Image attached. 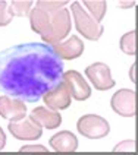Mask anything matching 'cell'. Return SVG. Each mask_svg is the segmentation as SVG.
Segmentation results:
<instances>
[{
	"label": "cell",
	"mask_w": 138,
	"mask_h": 155,
	"mask_svg": "<svg viewBox=\"0 0 138 155\" xmlns=\"http://www.w3.org/2000/svg\"><path fill=\"white\" fill-rule=\"evenodd\" d=\"M63 61L43 43L16 44L0 51V91L24 103H37L59 85Z\"/></svg>",
	"instance_id": "1"
},
{
	"label": "cell",
	"mask_w": 138,
	"mask_h": 155,
	"mask_svg": "<svg viewBox=\"0 0 138 155\" xmlns=\"http://www.w3.org/2000/svg\"><path fill=\"white\" fill-rule=\"evenodd\" d=\"M72 28V21H71V15L66 9H57L53 10L50 15V24H49V29L46 31V34L41 35L47 45H54L57 43H62L63 38H66V35L71 32Z\"/></svg>",
	"instance_id": "2"
},
{
	"label": "cell",
	"mask_w": 138,
	"mask_h": 155,
	"mask_svg": "<svg viewBox=\"0 0 138 155\" xmlns=\"http://www.w3.org/2000/svg\"><path fill=\"white\" fill-rule=\"evenodd\" d=\"M72 15H74V21H75V28L78 29L79 34L84 35V38L91 40V41H97L102 37L103 26L97 24L94 19L87 13L79 2L72 3Z\"/></svg>",
	"instance_id": "3"
},
{
	"label": "cell",
	"mask_w": 138,
	"mask_h": 155,
	"mask_svg": "<svg viewBox=\"0 0 138 155\" xmlns=\"http://www.w3.org/2000/svg\"><path fill=\"white\" fill-rule=\"evenodd\" d=\"M78 132L88 139H100L109 135L110 126L106 119L95 116V114H85L77 123Z\"/></svg>",
	"instance_id": "4"
},
{
	"label": "cell",
	"mask_w": 138,
	"mask_h": 155,
	"mask_svg": "<svg viewBox=\"0 0 138 155\" xmlns=\"http://www.w3.org/2000/svg\"><path fill=\"white\" fill-rule=\"evenodd\" d=\"M62 82L68 86L71 97H74L77 101H84L91 95V88L85 82L82 75L77 70H68L63 73Z\"/></svg>",
	"instance_id": "5"
},
{
	"label": "cell",
	"mask_w": 138,
	"mask_h": 155,
	"mask_svg": "<svg viewBox=\"0 0 138 155\" xmlns=\"http://www.w3.org/2000/svg\"><path fill=\"white\" fill-rule=\"evenodd\" d=\"M8 129L13 138L21 139V140H37L43 135L41 126L37 121L33 120L31 117L25 119V120L22 119L19 121H10Z\"/></svg>",
	"instance_id": "6"
},
{
	"label": "cell",
	"mask_w": 138,
	"mask_h": 155,
	"mask_svg": "<svg viewBox=\"0 0 138 155\" xmlns=\"http://www.w3.org/2000/svg\"><path fill=\"white\" fill-rule=\"evenodd\" d=\"M85 75L91 81V84L95 86V89L106 91L115 86V81L110 73V68L106 63H93L85 69Z\"/></svg>",
	"instance_id": "7"
},
{
	"label": "cell",
	"mask_w": 138,
	"mask_h": 155,
	"mask_svg": "<svg viewBox=\"0 0 138 155\" xmlns=\"http://www.w3.org/2000/svg\"><path fill=\"white\" fill-rule=\"evenodd\" d=\"M113 111L123 117L135 116V92L131 89H119L110 100Z\"/></svg>",
	"instance_id": "8"
},
{
	"label": "cell",
	"mask_w": 138,
	"mask_h": 155,
	"mask_svg": "<svg viewBox=\"0 0 138 155\" xmlns=\"http://www.w3.org/2000/svg\"><path fill=\"white\" fill-rule=\"evenodd\" d=\"M26 107L25 103L16 100V98H9V97H0V116L5 117L6 120L19 121L25 119Z\"/></svg>",
	"instance_id": "9"
},
{
	"label": "cell",
	"mask_w": 138,
	"mask_h": 155,
	"mask_svg": "<svg viewBox=\"0 0 138 155\" xmlns=\"http://www.w3.org/2000/svg\"><path fill=\"white\" fill-rule=\"evenodd\" d=\"M52 48L62 60H74L84 53V43L81 41V38L72 35L66 41L52 45Z\"/></svg>",
	"instance_id": "10"
},
{
	"label": "cell",
	"mask_w": 138,
	"mask_h": 155,
	"mask_svg": "<svg viewBox=\"0 0 138 155\" xmlns=\"http://www.w3.org/2000/svg\"><path fill=\"white\" fill-rule=\"evenodd\" d=\"M71 94H69L68 86L63 82H60L56 88H53L52 91H49L47 94L43 97L44 103L49 105V108H52L54 111L57 110H65L71 105Z\"/></svg>",
	"instance_id": "11"
},
{
	"label": "cell",
	"mask_w": 138,
	"mask_h": 155,
	"mask_svg": "<svg viewBox=\"0 0 138 155\" xmlns=\"http://www.w3.org/2000/svg\"><path fill=\"white\" fill-rule=\"evenodd\" d=\"M49 143L57 152H74L78 148V139L72 132L63 130V132H57L56 135H53Z\"/></svg>",
	"instance_id": "12"
},
{
	"label": "cell",
	"mask_w": 138,
	"mask_h": 155,
	"mask_svg": "<svg viewBox=\"0 0 138 155\" xmlns=\"http://www.w3.org/2000/svg\"><path fill=\"white\" fill-rule=\"evenodd\" d=\"M29 117L34 121H37L41 127H47V129H56L62 123V117L59 113L54 111V110L44 108V107L34 108Z\"/></svg>",
	"instance_id": "13"
},
{
	"label": "cell",
	"mask_w": 138,
	"mask_h": 155,
	"mask_svg": "<svg viewBox=\"0 0 138 155\" xmlns=\"http://www.w3.org/2000/svg\"><path fill=\"white\" fill-rule=\"evenodd\" d=\"M50 15H52V12L35 6L29 12V22H31L33 31L40 35L46 34V31L49 29V24H50Z\"/></svg>",
	"instance_id": "14"
},
{
	"label": "cell",
	"mask_w": 138,
	"mask_h": 155,
	"mask_svg": "<svg viewBox=\"0 0 138 155\" xmlns=\"http://www.w3.org/2000/svg\"><path fill=\"white\" fill-rule=\"evenodd\" d=\"M84 6L90 10V16L94 19L98 24L106 15V9H107V3L104 0H98V2H93V0H84L82 2Z\"/></svg>",
	"instance_id": "15"
},
{
	"label": "cell",
	"mask_w": 138,
	"mask_h": 155,
	"mask_svg": "<svg viewBox=\"0 0 138 155\" xmlns=\"http://www.w3.org/2000/svg\"><path fill=\"white\" fill-rule=\"evenodd\" d=\"M135 34H137L135 31H131L121 38V50L125 54H129V56L135 54Z\"/></svg>",
	"instance_id": "16"
},
{
	"label": "cell",
	"mask_w": 138,
	"mask_h": 155,
	"mask_svg": "<svg viewBox=\"0 0 138 155\" xmlns=\"http://www.w3.org/2000/svg\"><path fill=\"white\" fill-rule=\"evenodd\" d=\"M33 3H34V2H29V0H26V2H10V3H9V8L12 10L13 16H15V15H16V16H26V15L31 12Z\"/></svg>",
	"instance_id": "17"
},
{
	"label": "cell",
	"mask_w": 138,
	"mask_h": 155,
	"mask_svg": "<svg viewBox=\"0 0 138 155\" xmlns=\"http://www.w3.org/2000/svg\"><path fill=\"white\" fill-rule=\"evenodd\" d=\"M13 13L9 8V2H0V26H6L10 24Z\"/></svg>",
	"instance_id": "18"
},
{
	"label": "cell",
	"mask_w": 138,
	"mask_h": 155,
	"mask_svg": "<svg viewBox=\"0 0 138 155\" xmlns=\"http://www.w3.org/2000/svg\"><path fill=\"white\" fill-rule=\"evenodd\" d=\"M66 3H69V2H44V0H40V2H37V8L53 12L57 9H63Z\"/></svg>",
	"instance_id": "19"
},
{
	"label": "cell",
	"mask_w": 138,
	"mask_h": 155,
	"mask_svg": "<svg viewBox=\"0 0 138 155\" xmlns=\"http://www.w3.org/2000/svg\"><path fill=\"white\" fill-rule=\"evenodd\" d=\"M135 149V142L134 140H125V142H121L119 145H116V147L113 148V151H119V152H123V151H126V152H129V151H134Z\"/></svg>",
	"instance_id": "20"
},
{
	"label": "cell",
	"mask_w": 138,
	"mask_h": 155,
	"mask_svg": "<svg viewBox=\"0 0 138 155\" xmlns=\"http://www.w3.org/2000/svg\"><path fill=\"white\" fill-rule=\"evenodd\" d=\"M21 151L22 152H43V154H46L47 148L43 145H25V147L21 148Z\"/></svg>",
	"instance_id": "21"
},
{
	"label": "cell",
	"mask_w": 138,
	"mask_h": 155,
	"mask_svg": "<svg viewBox=\"0 0 138 155\" xmlns=\"http://www.w3.org/2000/svg\"><path fill=\"white\" fill-rule=\"evenodd\" d=\"M5 145H6V135H5L3 129L0 127V151L5 148Z\"/></svg>",
	"instance_id": "22"
},
{
	"label": "cell",
	"mask_w": 138,
	"mask_h": 155,
	"mask_svg": "<svg viewBox=\"0 0 138 155\" xmlns=\"http://www.w3.org/2000/svg\"><path fill=\"white\" fill-rule=\"evenodd\" d=\"M134 3L135 2H122V3H119V6H122V8H129V6H134Z\"/></svg>",
	"instance_id": "23"
},
{
	"label": "cell",
	"mask_w": 138,
	"mask_h": 155,
	"mask_svg": "<svg viewBox=\"0 0 138 155\" xmlns=\"http://www.w3.org/2000/svg\"><path fill=\"white\" fill-rule=\"evenodd\" d=\"M134 70H135V64L132 66V70H131V72H129V76H132V81L135 82V78H134Z\"/></svg>",
	"instance_id": "24"
},
{
	"label": "cell",
	"mask_w": 138,
	"mask_h": 155,
	"mask_svg": "<svg viewBox=\"0 0 138 155\" xmlns=\"http://www.w3.org/2000/svg\"><path fill=\"white\" fill-rule=\"evenodd\" d=\"M44 155H52V154H47V152H46V154H44Z\"/></svg>",
	"instance_id": "25"
}]
</instances>
